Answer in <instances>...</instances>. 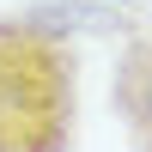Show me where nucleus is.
I'll return each instance as SVG.
<instances>
[{
	"instance_id": "obj_1",
	"label": "nucleus",
	"mask_w": 152,
	"mask_h": 152,
	"mask_svg": "<svg viewBox=\"0 0 152 152\" xmlns=\"http://www.w3.org/2000/svg\"><path fill=\"white\" fill-rule=\"evenodd\" d=\"M79 49L49 18H0V152H73Z\"/></svg>"
},
{
	"instance_id": "obj_2",
	"label": "nucleus",
	"mask_w": 152,
	"mask_h": 152,
	"mask_svg": "<svg viewBox=\"0 0 152 152\" xmlns=\"http://www.w3.org/2000/svg\"><path fill=\"white\" fill-rule=\"evenodd\" d=\"M110 104L122 116V134H128V152H152V31L122 37L116 49V73H110Z\"/></svg>"
}]
</instances>
